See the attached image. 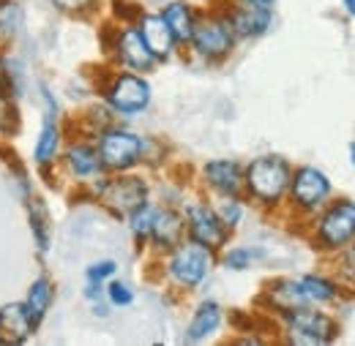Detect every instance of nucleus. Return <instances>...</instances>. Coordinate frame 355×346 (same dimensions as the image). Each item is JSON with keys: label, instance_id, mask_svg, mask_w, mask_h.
I'll use <instances>...</instances> for the list:
<instances>
[{"label": "nucleus", "instance_id": "nucleus-1", "mask_svg": "<svg viewBox=\"0 0 355 346\" xmlns=\"http://www.w3.org/2000/svg\"><path fill=\"white\" fill-rule=\"evenodd\" d=\"M290 177H293V167L287 158L273 156V153L257 156L243 170V191L254 202L266 208H276L290 191Z\"/></svg>", "mask_w": 355, "mask_h": 346}, {"label": "nucleus", "instance_id": "nucleus-2", "mask_svg": "<svg viewBox=\"0 0 355 346\" xmlns=\"http://www.w3.org/2000/svg\"><path fill=\"white\" fill-rule=\"evenodd\" d=\"M96 147H98L104 172H129L137 164H142L145 136L121 126H107L98 131Z\"/></svg>", "mask_w": 355, "mask_h": 346}, {"label": "nucleus", "instance_id": "nucleus-3", "mask_svg": "<svg viewBox=\"0 0 355 346\" xmlns=\"http://www.w3.org/2000/svg\"><path fill=\"white\" fill-rule=\"evenodd\" d=\"M148 194L150 188L139 174L115 172V177H98V183H93L96 202H101L118 218H126L134 208L148 202Z\"/></svg>", "mask_w": 355, "mask_h": 346}, {"label": "nucleus", "instance_id": "nucleus-4", "mask_svg": "<svg viewBox=\"0 0 355 346\" xmlns=\"http://www.w3.org/2000/svg\"><path fill=\"white\" fill-rule=\"evenodd\" d=\"M282 322L287 330V341L290 344H331L339 336V325L334 322V316L314 311L311 305H298L290 311H282Z\"/></svg>", "mask_w": 355, "mask_h": 346}, {"label": "nucleus", "instance_id": "nucleus-5", "mask_svg": "<svg viewBox=\"0 0 355 346\" xmlns=\"http://www.w3.org/2000/svg\"><path fill=\"white\" fill-rule=\"evenodd\" d=\"M214 251L211 248H205V246H200V243H194V240H183L180 246H175L173 251H170V260H167V278L180 286V289H197L205 278H208V273H211V267H214Z\"/></svg>", "mask_w": 355, "mask_h": 346}, {"label": "nucleus", "instance_id": "nucleus-6", "mask_svg": "<svg viewBox=\"0 0 355 346\" xmlns=\"http://www.w3.org/2000/svg\"><path fill=\"white\" fill-rule=\"evenodd\" d=\"M314 243L322 251H342L355 243V202L336 199L331 202L314 224Z\"/></svg>", "mask_w": 355, "mask_h": 346}, {"label": "nucleus", "instance_id": "nucleus-7", "mask_svg": "<svg viewBox=\"0 0 355 346\" xmlns=\"http://www.w3.org/2000/svg\"><path fill=\"white\" fill-rule=\"evenodd\" d=\"M150 98H153L150 82H148L142 74H134V71H121V74H115V77L107 82V87H104V101H107V107H110L115 115H123V118L142 115V112L150 107Z\"/></svg>", "mask_w": 355, "mask_h": 346}, {"label": "nucleus", "instance_id": "nucleus-8", "mask_svg": "<svg viewBox=\"0 0 355 346\" xmlns=\"http://www.w3.org/2000/svg\"><path fill=\"white\" fill-rule=\"evenodd\" d=\"M183 218H186V237L211 248L214 254L230 243V229L224 226L216 208H211L208 202H189L183 208Z\"/></svg>", "mask_w": 355, "mask_h": 346}, {"label": "nucleus", "instance_id": "nucleus-9", "mask_svg": "<svg viewBox=\"0 0 355 346\" xmlns=\"http://www.w3.org/2000/svg\"><path fill=\"white\" fill-rule=\"evenodd\" d=\"M235 42L238 39L230 22L224 19V14H208V17H197L189 46L205 60H224L235 49Z\"/></svg>", "mask_w": 355, "mask_h": 346}, {"label": "nucleus", "instance_id": "nucleus-10", "mask_svg": "<svg viewBox=\"0 0 355 346\" xmlns=\"http://www.w3.org/2000/svg\"><path fill=\"white\" fill-rule=\"evenodd\" d=\"M42 101H44V120H42V129H39L36 145H33V164L39 170H49L60 158L63 126H60V107L46 85H42Z\"/></svg>", "mask_w": 355, "mask_h": 346}, {"label": "nucleus", "instance_id": "nucleus-11", "mask_svg": "<svg viewBox=\"0 0 355 346\" xmlns=\"http://www.w3.org/2000/svg\"><path fill=\"white\" fill-rule=\"evenodd\" d=\"M290 202L293 208L304 210V213H311L317 208L325 205V199L331 197V180L328 174L317 167H298L293 170V177H290Z\"/></svg>", "mask_w": 355, "mask_h": 346}, {"label": "nucleus", "instance_id": "nucleus-12", "mask_svg": "<svg viewBox=\"0 0 355 346\" xmlns=\"http://www.w3.org/2000/svg\"><path fill=\"white\" fill-rule=\"evenodd\" d=\"M222 14L230 22L235 39H260L273 25V6H254V3H238L235 0Z\"/></svg>", "mask_w": 355, "mask_h": 346}, {"label": "nucleus", "instance_id": "nucleus-13", "mask_svg": "<svg viewBox=\"0 0 355 346\" xmlns=\"http://www.w3.org/2000/svg\"><path fill=\"white\" fill-rule=\"evenodd\" d=\"M112 52H115V60L134 74H145V71H153V66L159 63L153 57V52L148 49V44L142 42L137 25H126L118 30L115 44H112Z\"/></svg>", "mask_w": 355, "mask_h": 346}, {"label": "nucleus", "instance_id": "nucleus-14", "mask_svg": "<svg viewBox=\"0 0 355 346\" xmlns=\"http://www.w3.org/2000/svg\"><path fill=\"white\" fill-rule=\"evenodd\" d=\"M205 185L219 197H241L243 194V167L232 158H214L202 167Z\"/></svg>", "mask_w": 355, "mask_h": 346}, {"label": "nucleus", "instance_id": "nucleus-15", "mask_svg": "<svg viewBox=\"0 0 355 346\" xmlns=\"http://www.w3.org/2000/svg\"><path fill=\"white\" fill-rule=\"evenodd\" d=\"M148 240L156 251L170 254L175 246H180L186 240V218H183V213H178L173 208H159Z\"/></svg>", "mask_w": 355, "mask_h": 346}, {"label": "nucleus", "instance_id": "nucleus-16", "mask_svg": "<svg viewBox=\"0 0 355 346\" xmlns=\"http://www.w3.org/2000/svg\"><path fill=\"white\" fill-rule=\"evenodd\" d=\"M63 164H66L69 174L74 180H80V183H90V180L104 174V164H101L98 147L90 145V142H71L63 150Z\"/></svg>", "mask_w": 355, "mask_h": 346}, {"label": "nucleus", "instance_id": "nucleus-17", "mask_svg": "<svg viewBox=\"0 0 355 346\" xmlns=\"http://www.w3.org/2000/svg\"><path fill=\"white\" fill-rule=\"evenodd\" d=\"M36 325L31 319V311L22 300L0 305V336L8 344H28L36 336Z\"/></svg>", "mask_w": 355, "mask_h": 346}, {"label": "nucleus", "instance_id": "nucleus-18", "mask_svg": "<svg viewBox=\"0 0 355 346\" xmlns=\"http://www.w3.org/2000/svg\"><path fill=\"white\" fill-rule=\"evenodd\" d=\"M137 30L142 36V42L148 44V49L153 52V57L162 63V60H170L173 52H175V36L173 30L167 28V22L162 19V14H142L137 19Z\"/></svg>", "mask_w": 355, "mask_h": 346}, {"label": "nucleus", "instance_id": "nucleus-19", "mask_svg": "<svg viewBox=\"0 0 355 346\" xmlns=\"http://www.w3.org/2000/svg\"><path fill=\"white\" fill-rule=\"evenodd\" d=\"M222 322H224L222 305L216 303V300H202V303L194 308V316H191V322L186 327L183 341L186 344H202V341H208L211 336L219 333Z\"/></svg>", "mask_w": 355, "mask_h": 346}, {"label": "nucleus", "instance_id": "nucleus-20", "mask_svg": "<svg viewBox=\"0 0 355 346\" xmlns=\"http://www.w3.org/2000/svg\"><path fill=\"white\" fill-rule=\"evenodd\" d=\"M159 14H162V19L167 22V28L173 30L178 46L191 42V33H194V25H197V14H194V8H191L189 3L173 0V3H167Z\"/></svg>", "mask_w": 355, "mask_h": 346}, {"label": "nucleus", "instance_id": "nucleus-21", "mask_svg": "<svg viewBox=\"0 0 355 346\" xmlns=\"http://www.w3.org/2000/svg\"><path fill=\"white\" fill-rule=\"evenodd\" d=\"M25 205H28V221H31V235H33V246L39 251V257L49 254L52 246V232H49V213H46L44 202L36 194H25Z\"/></svg>", "mask_w": 355, "mask_h": 346}, {"label": "nucleus", "instance_id": "nucleus-22", "mask_svg": "<svg viewBox=\"0 0 355 346\" xmlns=\"http://www.w3.org/2000/svg\"><path fill=\"white\" fill-rule=\"evenodd\" d=\"M22 303L28 305L33 325H36V327H42V322L46 319L49 308H52V303H55V284H52V278H49V275H39V278H33Z\"/></svg>", "mask_w": 355, "mask_h": 346}, {"label": "nucleus", "instance_id": "nucleus-23", "mask_svg": "<svg viewBox=\"0 0 355 346\" xmlns=\"http://www.w3.org/2000/svg\"><path fill=\"white\" fill-rule=\"evenodd\" d=\"M266 298L270 300L273 311H290V308H298V305H309L301 286H298V278H276L270 286L266 289Z\"/></svg>", "mask_w": 355, "mask_h": 346}, {"label": "nucleus", "instance_id": "nucleus-24", "mask_svg": "<svg viewBox=\"0 0 355 346\" xmlns=\"http://www.w3.org/2000/svg\"><path fill=\"white\" fill-rule=\"evenodd\" d=\"M298 286L306 298L309 305H320V303H334L336 295H339V286L331 281V278H322V275H301L298 278Z\"/></svg>", "mask_w": 355, "mask_h": 346}, {"label": "nucleus", "instance_id": "nucleus-25", "mask_svg": "<svg viewBox=\"0 0 355 346\" xmlns=\"http://www.w3.org/2000/svg\"><path fill=\"white\" fill-rule=\"evenodd\" d=\"M266 257V251L263 248H252V246H232V248H227L222 257V264L227 270H235V273H241V270H249L252 264L257 260H263Z\"/></svg>", "mask_w": 355, "mask_h": 346}, {"label": "nucleus", "instance_id": "nucleus-26", "mask_svg": "<svg viewBox=\"0 0 355 346\" xmlns=\"http://www.w3.org/2000/svg\"><path fill=\"white\" fill-rule=\"evenodd\" d=\"M156 205H150V199L148 202H142L139 208H134L132 213H129V229H132V235L137 237V243H145L148 240V235H150V226H153V218H156Z\"/></svg>", "mask_w": 355, "mask_h": 346}, {"label": "nucleus", "instance_id": "nucleus-27", "mask_svg": "<svg viewBox=\"0 0 355 346\" xmlns=\"http://www.w3.org/2000/svg\"><path fill=\"white\" fill-rule=\"evenodd\" d=\"M22 28L19 0H0V36H17Z\"/></svg>", "mask_w": 355, "mask_h": 346}, {"label": "nucleus", "instance_id": "nucleus-28", "mask_svg": "<svg viewBox=\"0 0 355 346\" xmlns=\"http://www.w3.org/2000/svg\"><path fill=\"white\" fill-rule=\"evenodd\" d=\"M216 213H219V218H222L224 226L230 232L238 229L241 221H243V202H241V197H222V202L216 205Z\"/></svg>", "mask_w": 355, "mask_h": 346}, {"label": "nucleus", "instance_id": "nucleus-29", "mask_svg": "<svg viewBox=\"0 0 355 346\" xmlns=\"http://www.w3.org/2000/svg\"><path fill=\"white\" fill-rule=\"evenodd\" d=\"M104 300L112 305V308H126V305L134 303V289L123 281H115L110 278L104 284Z\"/></svg>", "mask_w": 355, "mask_h": 346}, {"label": "nucleus", "instance_id": "nucleus-30", "mask_svg": "<svg viewBox=\"0 0 355 346\" xmlns=\"http://www.w3.org/2000/svg\"><path fill=\"white\" fill-rule=\"evenodd\" d=\"M118 273V262L115 260H101L93 262L85 267V281H96V284H107L110 278H115Z\"/></svg>", "mask_w": 355, "mask_h": 346}, {"label": "nucleus", "instance_id": "nucleus-31", "mask_svg": "<svg viewBox=\"0 0 355 346\" xmlns=\"http://www.w3.org/2000/svg\"><path fill=\"white\" fill-rule=\"evenodd\" d=\"M60 11H69V14H77V11H83V8H90V6H96V0H52Z\"/></svg>", "mask_w": 355, "mask_h": 346}, {"label": "nucleus", "instance_id": "nucleus-32", "mask_svg": "<svg viewBox=\"0 0 355 346\" xmlns=\"http://www.w3.org/2000/svg\"><path fill=\"white\" fill-rule=\"evenodd\" d=\"M85 298H88L90 303L101 300V298H104V284H96V281H88V284H85Z\"/></svg>", "mask_w": 355, "mask_h": 346}, {"label": "nucleus", "instance_id": "nucleus-33", "mask_svg": "<svg viewBox=\"0 0 355 346\" xmlns=\"http://www.w3.org/2000/svg\"><path fill=\"white\" fill-rule=\"evenodd\" d=\"M342 6H345V11H347L350 17H355V0H342Z\"/></svg>", "mask_w": 355, "mask_h": 346}, {"label": "nucleus", "instance_id": "nucleus-34", "mask_svg": "<svg viewBox=\"0 0 355 346\" xmlns=\"http://www.w3.org/2000/svg\"><path fill=\"white\" fill-rule=\"evenodd\" d=\"M238 3H254V6H273L276 0H238Z\"/></svg>", "mask_w": 355, "mask_h": 346}, {"label": "nucleus", "instance_id": "nucleus-35", "mask_svg": "<svg viewBox=\"0 0 355 346\" xmlns=\"http://www.w3.org/2000/svg\"><path fill=\"white\" fill-rule=\"evenodd\" d=\"M350 161H353V167H355V139L350 142Z\"/></svg>", "mask_w": 355, "mask_h": 346}, {"label": "nucleus", "instance_id": "nucleus-36", "mask_svg": "<svg viewBox=\"0 0 355 346\" xmlns=\"http://www.w3.org/2000/svg\"><path fill=\"white\" fill-rule=\"evenodd\" d=\"M0 346H6V341H3V336H0Z\"/></svg>", "mask_w": 355, "mask_h": 346}, {"label": "nucleus", "instance_id": "nucleus-37", "mask_svg": "<svg viewBox=\"0 0 355 346\" xmlns=\"http://www.w3.org/2000/svg\"><path fill=\"white\" fill-rule=\"evenodd\" d=\"M0 39H3V36H0Z\"/></svg>", "mask_w": 355, "mask_h": 346}]
</instances>
